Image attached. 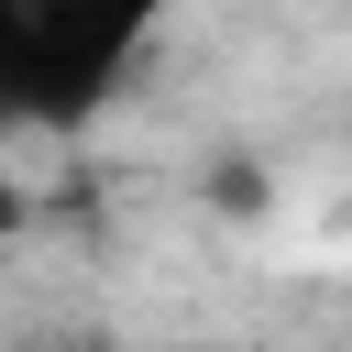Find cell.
Instances as JSON below:
<instances>
[{"label": "cell", "instance_id": "1", "mask_svg": "<svg viewBox=\"0 0 352 352\" xmlns=\"http://www.w3.org/2000/svg\"><path fill=\"white\" fill-rule=\"evenodd\" d=\"M165 11L176 0H0V110L22 121L99 110Z\"/></svg>", "mask_w": 352, "mask_h": 352}, {"label": "cell", "instance_id": "2", "mask_svg": "<svg viewBox=\"0 0 352 352\" xmlns=\"http://www.w3.org/2000/svg\"><path fill=\"white\" fill-rule=\"evenodd\" d=\"M11 209H22V198H11V187H0V231H11Z\"/></svg>", "mask_w": 352, "mask_h": 352}, {"label": "cell", "instance_id": "3", "mask_svg": "<svg viewBox=\"0 0 352 352\" xmlns=\"http://www.w3.org/2000/svg\"><path fill=\"white\" fill-rule=\"evenodd\" d=\"M0 121H11V110H0Z\"/></svg>", "mask_w": 352, "mask_h": 352}]
</instances>
